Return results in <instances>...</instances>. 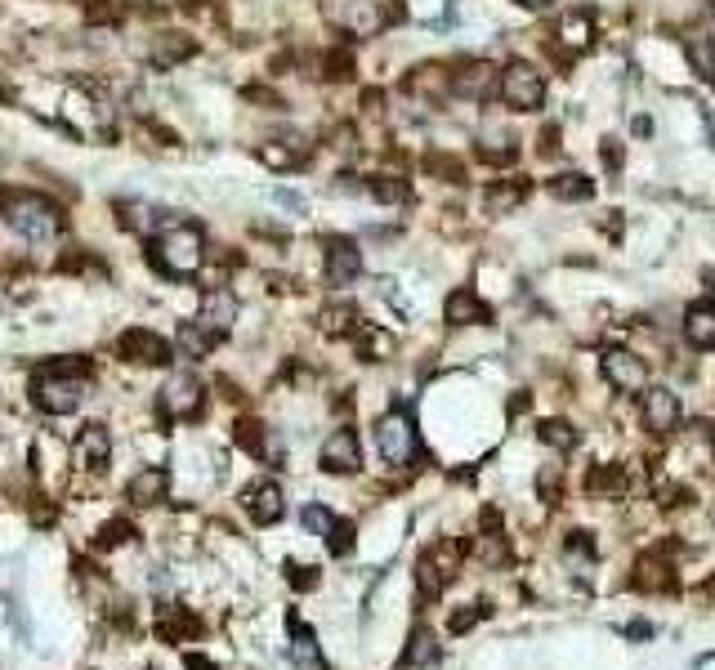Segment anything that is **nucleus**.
Segmentation results:
<instances>
[{"instance_id":"6","label":"nucleus","mask_w":715,"mask_h":670,"mask_svg":"<svg viewBox=\"0 0 715 670\" xmlns=\"http://www.w3.org/2000/svg\"><path fill=\"white\" fill-rule=\"evenodd\" d=\"M599 371H604V380H608L613 389H622V394H635V389H644V385H648V367H644V358H635V353H626V349L604 353Z\"/></svg>"},{"instance_id":"5","label":"nucleus","mask_w":715,"mask_h":670,"mask_svg":"<svg viewBox=\"0 0 715 670\" xmlns=\"http://www.w3.org/2000/svg\"><path fill=\"white\" fill-rule=\"evenodd\" d=\"M376 452L385 456L389 465H407L416 456V425L403 416V411H389L376 425Z\"/></svg>"},{"instance_id":"16","label":"nucleus","mask_w":715,"mask_h":670,"mask_svg":"<svg viewBox=\"0 0 715 670\" xmlns=\"http://www.w3.org/2000/svg\"><path fill=\"white\" fill-rule=\"evenodd\" d=\"M112 456V434L103 425H85L81 429V443H76V461L90 465V469H103Z\"/></svg>"},{"instance_id":"37","label":"nucleus","mask_w":715,"mask_h":670,"mask_svg":"<svg viewBox=\"0 0 715 670\" xmlns=\"http://www.w3.org/2000/svg\"><path fill=\"white\" fill-rule=\"evenodd\" d=\"M604 161H608V166H622V148H617V139H604Z\"/></svg>"},{"instance_id":"4","label":"nucleus","mask_w":715,"mask_h":670,"mask_svg":"<svg viewBox=\"0 0 715 670\" xmlns=\"http://www.w3.org/2000/svg\"><path fill=\"white\" fill-rule=\"evenodd\" d=\"M501 99L510 103L514 112H537L541 103H546V76H541L532 63L514 59L501 72Z\"/></svg>"},{"instance_id":"18","label":"nucleus","mask_w":715,"mask_h":670,"mask_svg":"<svg viewBox=\"0 0 715 670\" xmlns=\"http://www.w3.org/2000/svg\"><path fill=\"white\" fill-rule=\"evenodd\" d=\"M407 90L412 94H421V99H447V94H452V72H443V67H416V76L412 81H407Z\"/></svg>"},{"instance_id":"38","label":"nucleus","mask_w":715,"mask_h":670,"mask_svg":"<svg viewBox=\"0 0 715 670\" xmlns=\"http://www.w3.org/2000/svg\"><path fill=\"white\" fill-rule=\"evenodd\" d=\"M273 201H282V206H291V210H304V197H295V193H273Z\"/></svg>"},{"instance_id":"24","label":"nucleus","mask_w":715,"mask_h":670,"mask_svg":"<svg viewBox=\"0 0 715 670\" xmlns=\"http://www.w3.org/2000/svg\"><path fill=\"white\" fill-rule=\"evenodd\" d=\"M219 340L215 331H206L202 322H188L184 331H179V349L188 353V358H202V353H211V344Z\"/></svg>"},{"instance_id":"42","label":"nucleus","mask_w":715,"mask_h":670,"mask_svg":"<svg viewBox=\"0 0 715 670\" xmlns=\"http://www.w3.org/2000/svg\"><path fill=\"white\" fill-rule=\"evenodd\" d=\"M711 18H715V0H711Z\"/></svg>"},{"instance_id":"40","label":"nucleus","mask_w":715,"mask_h":670,"mask_svg":"<svg viewBox=\"0 0 715 670\" xmlns=\"http://www.w3.org/2000/svg\"><path fill=\"white\" fill-rule=\"evenodd\" d=\"M519 5H528V9H546L550 0H519Z\"/></svg>"},{"instance_id":"23","label":"nucleus","mask_w":715,"mask_h":670,"mask_svg":"<svg viewBox=\"0 0 715 670\" xmlns=\"http://www.w3.org/2000/svg\"><path fill=\"white\" fill-rule=\"evenodd\" d=\"M550 193H555L559 201H586L590 193H595V184H590L586 175H577V170H568V175L550 179Z\"/></svg>"},{"instance_id":"11","label":"nucleus","mask_w":715,"mask_h":670,"mask_svg":"<svg viewBox=\"0 0 715 670\" xmlns=\"http://www.w3.org/2000/svg\"><path fill=\"white\" fill-rule=\"evenodd\" d=\"M358 273H362V251L358 246L345 242V237L327 242V282L331 286H349Z\"/></svg>"},{"instance_id":"1","label":"nucleus","mask_w":715,"mask_h":670,"mask_svg":"<svg viewBox=\"0 0 715 670\" xmlns=\"http://www.w3.org/2000/svg\"><path fill=\"white\" fill-rule=\"evenodd\" d=\"M5 219H9V228L23 233L32 246H50L54 237H59V228H63L59 206L45 201V197H36V193H14L9 197L5 201Z\"/></svg>"},{"instance_id":"27","label":"nucleus","mask_w":715,"mask_h":670,"mask_svg":"<svg viewBox=\"0 0 715 670\" xmlns=\"http://www.w3.org/2000/svg\"><path fill=\"white\" fill-rule=\"evenodd\" d=\"M407 662H412V666H434L438 662V644H434V635H429V630H416V635H412Z\"/></svg>"},{"instance_id":"17","label":"nucleus","mask_w":715,"mask_h":670,"mask_svg":"<svg viewBox=\"0 0 715 670\" xmlns=\"http://www.w3.org/2000/svg\"><path fill=\"white\" fill-rule=\"evenodd\" d=\"M684 335H689L693 349H715V309L711 304H693L684 313Z\"/></svg>"},{"instance_id":"12","label":"nucleus","mask_w":715,"mask_h":670,"mask_svg":"<svg viewBox=\"0 0 715 670\" xmlns=\"http://www.w3.org/2000/svg\"><path fill=\"white\" fill-rule=\"evenodd\" d=\"M492 63H483V59H474V63H461L452 72V94L456 99H488L492 94Z\"/></svg>"},{"instance_id":"28","label":"nucleus","mask_w":715,"mask_h":670,"mask_svg":"<svg viewBox=\"0 0 715 670\" xmlns=\"http://www.w3.org/2000/svg\"><path fill=\"white\" fill-rule=\"evenodd\" d=\"M483 157H488V161H514V139L505 130L483 134Z\"/></svg>"},{"instance_id":"21","label":"nucleus","mask_w":715,"mask_h":670,"mask_svg":"<svg viewBox=\"0 0 715 670\" xmlns=\"http://www.w3.org/2000/svg\"><path fill=\"white\" fill-rule=\"evenodd\" d=\"M188 50H193V41H188V36H179V32H161V36H157V45H152V63H157V67H170V63L188 59Z\"/></svg>"},{"instance_id":"19","label":"nucleus","mask_w":715,"mask_h":670,"mask_svg":"<svg viewBox=\"0 0 715 670\" xmlns=\"http://www.w3.org/2000/svg\"><path fill=\"white\" fill-rule=\"evenodd\" d=\"M590 36H595V18H590L586 9L564 14V23H559V41H564V50H586Z\"/></svg>"},{"instance_id":"10","label":"nucleus","mask_w":715,"mask_h":670,"mask_svg":"<svg viewBox=\"0 0 715 670\" xmlns=\"http://www.w3.org/2000/svg\"><path fill=\"white\" fill-rule=\"evenodd\" d=\"M121 353H126L130 362H148V367H166L170 362V344L161 340V335L143 331V327L121 335Z\"/></svg>"},{"instance_id":"30","label":"nucleus","mask_w":715,"mask_h":670,"mask_svg":"<svg viewBox=\"0 0 715 670\" xmlns=\"http://www.w3.org/2000/svg\"><path fill=\"white\" fill-rule=\"evenodd\" d=\"M367 193L376 201H407V184L403 179H371Z\"/></svg>"},{"instance_id":"7","label":"nucleus","mask_w":715,"mask_h":670,"mask_svg":"<svg viewBox=\"0 0 715 670\" xmlns=\"http://www.w3.org/2000/svg\"><path fill=\"white\" fill-rule=\"evenodd\" d=\"M161 411L166 416H197L202 411V380L188 376V371L170 376V385L161 389Z\"/></svg>"},{"instance_id":"14","label":"nucleus","mask_w":715,"mask_h":670,"mask_svg":"<svg viewBox=\"0 0 715 670\" xmlns=\"http://www.w3.org/2000/svg\"><path fill=\"white\" fill-rule=\"evenodd\" d=\"M246 514H251L255 523H278L282 519V492H278V483H255L251 492H246Z\"/></svg>"},{"instance_id":"8","label":"nucleus","mask_w":715,"mask_h":670,"mask_svg":"<svg viewBox=\"0 0 715 670\" xmlns=\"http://www.w3.org/2000/svg\"><path fill=\"white\" fill-rule=\"evenodd\" d=\"M358 465H362L358 434L354 429H336V434L322 443V469H327V474H354Z\"/></svg>"},{"instance_id":"2","label":"nucleus","mask_w":715,"mask_h":670,"mask_svg":"<svg viewBox=\"0 0 715 670\" xmlns=\"http://www.w3.org/2000/svg\"><path fill=\"white\" fill-rule=\"evenodd\" d=\"M206 260V242H202V228H193V224H170V228H161L157 233V264L166 268L170 277H188V273H197Z\"/></svg>"},{"instance_id":"25","label":"nucleus","mask_w":715,"mask_h":670,"mask_svg":"<svg viewBox=\"0 0 715 670\" xmlns=\"http://www.w3.org/2000/svg\"><path fill=\"white\" fill-rule=\"evenodd\" d=\"M291 662L318 666V644H313V635H309V630H304L295 617H291Z\"/></svg>"},{"instance_id":"9","label":"nucleus","mask_w":715,"mask_h":670,"mask_svg":"<svg viewBox=\"0 0 715 670\" xmlns=\"http://www.w3.org/2000/svg\"><path fill=\"white\" fill-rule=\"evenodd\" d=\"M197 322H202L206 331L224 335V331L237 322V295H233V291H224V286L206 291V295H202V313H197Z\"/></svg>"},{"instance_id":"20","label":"nucleus","mask_w":715,"mask_h":670,"mask_svg":"<svg viewBox=\"0 0 715 670\" xmlns=\"http://www.w3.org/2000/svg\"><path fill=\"white\" fill-rule=\"evenodd\" d=\"M166 487H170L166 469H143L135 483H130V501L135 505H157V501H166Z\"/></svg>"},{"instance_id":"33","label":"nucleus","mask_w":715,"mask_h":670,"mask_svg":"<svg viewBox=\"0 0 715 670\" xmlns=\"http://www.w3.org/2000/svg\"><path fill=\"white\" fill-rule=\"evenodd\" d=\"M327 545H331V554H349V550H354V528L336 519V528L327 532Z\"/></svg>"},{"instance_id":"22","label":"nucleus","mask_w":715,"mask_h":670,"mask_svg":"<svg viewBox=\"0 0 715 670\" xmlns=\"http://www.w3.org/2000/svg\"><path fill=\"white\" fill-rule=\"evenodd\" d=\"M349 27H354L358 36H371L385 27V9L376 5V0H358L354 9H349Z\"/></svg>"},{"instance_id":"41","label":"nucleus","mask_w":715,"mask_h":670,"mask_svg":"<svg viewBox=\"0 0 715 670\" xmlns=\"http://www.w3.org/2000/svg\"><path fill=\"white\" fill-rule=\"evenodd\" d=\"M711 72H715V50H711Z\"/></svg>"},{"instance_id":"39","label":"nucleus","mask_w":715,"mask_h":670,"mask_svg":"<svg viewBox=\"0 0 715 670\" xmlns=\"http://www.w3.org/2000/svg\"><path fill=\"white\" fill-rule=\"evenodd\" d=\"M184 666H188V670H215L211 662H206V657H197V653H188V657H184Z\"/></svg>"},{"instance_id":"36","label":"nucleus","mask_w":715,"mask_h":670,"mask_svg":"<svg viewBox=\"0 0 715 670\" xmlns=\"http://www.w3.org/2000/svg\"><path fill=\"white\" fill-rule=\"evenodd\" d=\"M112 541H130V528H126V523H108V532H103V545H112Z\"/></svg>"},{"instance_id":"32","label":"nucleus","mask_w":715,"mask_h":670,"mask_svg":"<svg viewBox=\"0 0 715 670\" xmlns=\"http://www.w3.org/2000/svg\"><path fill=\"white\" fill-rule=\"evenodd\" d=\"M260 161H264V166H273V170H291V166H295V152L278 148V143H264V148H260Z\"/></svg>"},{"instance_id":"15","label":"nucleus","mask_w":715,"mask_h":670,"mask_svg":"<svg viewBox=\"0 0 715 670\" xmlns=\"http://www.w3.org/2000/svg\"><path fill=\"white\" fill-rule=\"evenodd\" d=\"M447 322H452V327H474V322H488V304H483L470 286H461V291L447 295Z\"/></svg>"},{"instance_id":"31","label":"nucleus","mask_w":715,"mask_h":670,"mask_svg":"<svg viewBox=\"0 0 715 670\" xmlns=\"http://www.w3.org/2000/svg\"><path fill=\"white\" fill-rule=\"evenodd\" d=\"M541 438H546V443H555V447H572V443H577V434H572L564 420H546V425H541Z\"/></svg>"},{"instance_id":"13","label":"nucleus","mask_w":715,"mask_h":670,"mask_svg":"<svg viewBox=\"0 0 715 670\" xmlns=\"http://www.w3.org/2000/svg\"><path fill=\"white\" fill-rule=\"evenodd\" d=\"M675 420H680V398H675L671 389H648L644 394V425L653 429V434H666V429H675Z\"/></svg>"},{"instance_id":"35","label":"nucleus","mask_w":715,"mask_h":670,"mask_svg":"<svg viewBox=\"0 0 715 670\" xmlns=\"http://www.w3.org/2000/svg\"><path fill=\"white\" fill-rule=\"evenodd\" d=\"M291 586L313 590V586H318V572H313V568H291Z\"/></svg>"},{"instance_id":"29","label":"nucleus","mask_w":715,"mask_h":670,"mask_svg":"<svg viewBox=\"0 0 715 670\" xmlns=\"http://www.w3.org/2000/svg\"><path fill=\"white\" fill-rule=\"evenodd\" d=\"M300 523H304V528H309L313 536H327L331 528H336V514H331V510H322V505H304Z\"/></svg>"},{"instance_id":"34","label":"nucleus","mask_w":715,"mask_h":670,"mask_svg":"<svg viewBox=\"0 0 715 670\" xmlns=\"http://www.w3.org/2000/svg\"><path fill=\"white\" fill-rule=\"evenodd\" d=\"M349 318H354V309H349V304H345V309H327V313H322V327H327V331H345Z\"/></svg>"},{"instance_id":"3","label":"nucleus","mask_w":715,"mask_h":670,"mask_svg":"<svg viewBox=\"0 0 715 670\" xmlns=\"http://www.w3.org/2000/svg\"><path fill=\"white\" fill-rule=\"evenodd\" d=\"M32 402L45 411V416H72L85 402V380L72 376V371H45L32 385Z\"/></svg>"},{"instance_id":"26","label":"nucleus","mask_w":715,"mask_h":670,"mask_svg":"<svg viewBox=\"0 0 715 670\" xmlns=\"http://www.w3.org/2000/svg\"><path fill=\"white\" fill-rule=\"evenodd\" d=\"M523 193H528V188L523 184H505V188H492L488 197H483V206L492 210V215H505V210H514L523 201Z\"/></svg>"}]
</instances>
